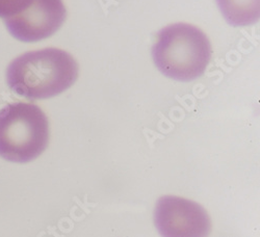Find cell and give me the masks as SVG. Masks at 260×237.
<instances>
[{
    "instance_id": "52a82bcc",
    "label": "cell",
    "mask_w": 260,
    "mask_h": 237,
    "mask_svg": "<svg viewBox=\"0 0 260 237\" xmlns=\"http://www.w3.org/2000/svg\"><path fill=\"white\" fill-rule=\"evenodd\" d=\"M34 0H0V18L8 19L26 10Z\"/></svg>"
},
{
    "instance_id": "3957f363",
    "label": "cell",
    "mask_w": 260,
    "mask_h": 237,
    "mask_svg": "<svg viewBox=\"0 0 260 237\" xmlns=\"http://www.w3.org/2000/svg\"><path fill=\"white\" fill-rule=\"evenodd\" d=\"M49 139L48 118L37 104L16 102L0 110V157L29 162L44 153Z\"/></svg>"
},
{
    "instance_id": "6da1fadb",
    "label": "cell",
    "mask_w": 260,
    "mask_h": 237,
    "mask_svg": "<svg viewBox=\"0 0 260 237\" xmlns=\"http://www.w3.org/2000/svg\"><path fill=\"white\" fill-rule=\"evenodd\" d=\"M79 75V66L69 52L58 48L28 51L16 57L7 70L9 88L28 100L55 97L69 90Z\"/></svg>"
},
{
    "instance_id": "8992f818",
    "label": "cell",
    "mask_w": 260,
    "mask_h": 237,
    "mask_svg": "<svg viewBox=\"0 0 260 237\" xmlns=\"http://www.w3.org/2000/svg\"><path fill=\"white\" fill-rule=\"evenodd\" d=\"M227 22L232 26L245 27L258 22L259 0H216Z\"/></svg>"
},
{
    "instance_id": "5b68a950",
    "label": "cell",
    "mask_w": 260,
    "mask_h": 237,
    "mask_svg": "<svg viewBox=\"0 0 260 237\" xmlns=\"http://www.w3.org/2000/svg\"><path fill=\"white\" fill-rule=\"evenodd\" d=\"M67 10L62 0H34L14 17L5 19L10 33L20 42L36 43L53 36L64 23Z\"/></svg>"
},
{
    "instance_id": "277c9868",
    "label": "cell",
    "mask_w": 260,
    "mask_h": 237,
    "mask_svg": "<svg viewBox=\"0 0 260 237\" xmlns=\"http://www.w3.org/2000/svg\"><path fill=\"white\" fill-rule=\"evenodd\" d=\"M154 224L162 237H209L212 231L206 209L178 196H164L157 201Z\"/></svg>"
},
{
    "instance_id": "7a4b0ae2",
    "label": "cell",
    "mask_w": 260,
    "mask_h": 237,
    "mask_svg": "<svg viewBox=\"0 0 260 237\" xmlns=\"http://www.w3.org/2000/svg\"><path fill=\"white\" fill-rule=\"evenodd\" d=\"M212 56L208 37L187 23H175L162 28L153 44L152 58L167 77L191 81L206 71Z\"/></svg>"
}]
</instances>
